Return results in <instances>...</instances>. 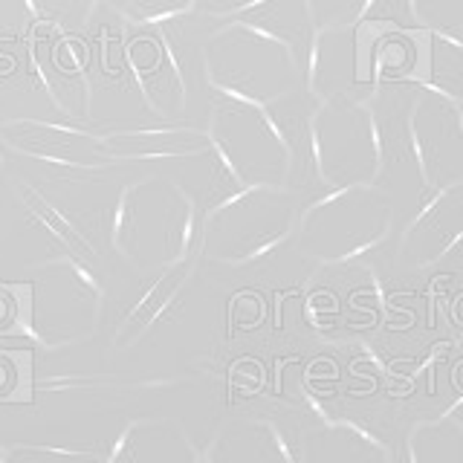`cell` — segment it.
<instances>
[{"instance_id":"6da1fadb","label":"cell","mask_w":463,"mask_h":463,"mask_svg":"<svg viewBox=\"0 0 463 463\" xmlns=\"http://www.w3.org/2000/svg\"><path fill=\"white\" fill-rule=\"evenodd\" d=\"M110 241L137 272H159L192 258L197 241L192 194L159 174L137 180L116 203Z\"/></svg>"},{"instance_id":"7a4b0ae2","label":"cell","mask_w":463,"mask_h":463,"mask_svg":"<svg viewBox=\"0 0 463 463\" xmlns=\"http://www.w3.org/2000/svg\"><path fill=\"white\" fill-rule=\"evenodd\" d=\"M203 79L217 96L269 105L296 93L304 67L284 41L232 18L203 41Z\"/></svg>"},{"instance_id":"3957f363","label":"cell","mask_w":463,"mask_h":463,"mask_svg":"<svg viewBox=\"0 0 463 463\" xmlns=\"http://www.w3.org/2000/svg\"><path fill=\"white\" fill-rule=\"evenodd\" d=\"M296 194L289 185H246L203 214L200 255L221 264H246L269 255L293 235Z\"/></svg>"},{"instance_id":"277c9868","label":"cell","mask_w":463,"mask_h":463,"mask_svg":"<svg viewBox=\"0 0 463 463\" xmlns=\"http://www.w3.org/2000/svg\"><path fill=\"white\" fill-rule=\"evenodd\" d=\"M209 116V151L235 192L246 185H289L293 156L267 105L221 96Z\"/></svg>"},{"instance_id":"5b68a950","label":"cell","mask_w":463,"mask_h":463,"mask_svg":"<svg viewBox=\"0 0 463 463\" xmlns=\"http://www.w3.org/2000/svg\"><path fill=\"white\" fill-rule=\"evenodd\" d=\"M316 177L325 188L376 185L385 171V139L376 113L351 99L333 93L318 99L310 122Z\"/></svg>"},{"instance_id":"8992f818","label":"cell","mask_w":463,"mask_h":463,"mask_svg":"<svg viewBox=\"0 0 463 463\" xmlns=\"http://www.w3.org/2000/svg\"><path fill=\"white\" fill-rule=\"evenodd\" d=\"M105 289L76 258H50L35 267L29 330L47 347H70L93 336Z\"/></svg>"},{"instance_id":"52a82bcc","label":"cell","mask_w":463,"mask_h":463,"mask_svg":"<svg viewBox=\"0 0 463 463\" xmlns=\"http://www.w3.org/2000/svg\"><path fill=\"white\" fill-rule=\"evenodd\" d=\"M4 142L12 145L24 156L38 163H55L64 168H99L108 163V139L84 134L76 128H64L55 122H9L0 128Z\"/></svg>"},{"instance_id":"ba28073f","label":"cell","mask_w":463,"mask_h":463,"mask_svg":"<svg viewBox=\"0 0 463 463\" xmlns=\"http://www.w3.org/2000/svg\"><path fill=\"white\" fill-rule=\"evenodd\" d=\"M192 264H194V260L185 258V260H177V264H171L165 269H159L154 287L122 318L119 333H116V342H113L116 347H130L134 342H139L145 333H148L159 322V318L168 313V307L177 301V296L183 293V287L188 284Z\"/></svg>"},{"instance_id":"9c48e42d","label":"cell","mask_w":463,"mask_h":463,"mask_svg":"<svg viewBox=\"0 0 463 463\" xmlns=\"http://www.w3.org/2000/svg\"><path fill=\"white\" fill-rule=\"evenodd\" d=\"M110 6L119 12L128 24L148 26V24H163V21L194 12V0H110Z\"/></svg>"},{"instance_id":"30bf717a","label":"cell","mask_w":463,"mask_h":463,"mask_svg":"<svg viewBox=\"0 0 463 463\" xmlns=\"http://www.w3.org/2000/svg\"><path fill=\"white\" fill-rule=\"evenodd\" d=\"M376 0H307L316 29L359 26L368 21Z\"/></svg>"},{"instance_id":"8fae6325","label":"cell","mask_w":463,"mask_h":463,"mask_svg":"<svg viewBox=\"0 0 463 463\" xmlns=\"http://www.w3.org/2000/svg\"><path fill=\"white\" fill-rule=\"evenodd\" d=\"M26 6L41 24H52L61 29H72L90 21L99 0H26Z\"/></svg>"},{"instance_id":"7c38bea8","label":"cell","mask_w":463,"mask_h":463,"mask_svg":"<svg viewBox=\"0 0 463 463\" xmlns=\"http://www.w3.org/2000/svg\"><path fill=\"white\" fill-rule=\"evenodd\" d=\"M258 4H264V0H194V12L209 21H232Z\"/></svg>"}]
</instances>
